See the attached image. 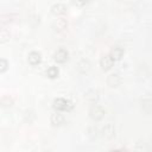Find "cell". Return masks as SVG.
Masks as SVG:
<instances>
[{"label": "cell", "mask_w": 152, "mask_h": 152, "mask_svg": "<svg viewBox=\"0 0 152 152\" xmlns=\"http://www.w3.org/2000/svg\"><path fill=\"white\" fill-rule=\"evenodd\" d=\"M52 106L56 110L61 112V110H70L72 108V102L68 99H64V97H57L53 100L52 102Z\"/></svg>", "instance_id": "cell-1"}, {"label": "cell", "mask_w": 152, "mask_h": 152, "mask_svg": "<svg viewBox=\"0 0 152 152\" xmlns=\"http://www.w3.org/2000/svg\"><path fill=\"white\" fill-rule=\"evenodd\" d=\"M106 114V110L103 107L99 106V104H94L90 107L89 109V116L93 119V120H101Z\"/></svg>", "instance_id": "cell-2"}, {"label": "cell", "mask_w": 152, "mask_h": 152, "mask_svg": "<svg viewBox=\"0 0 152 152\" xmlns=\"http://www.w3.org/2000/svg\"><path fill=\"white\" fill-rule=\"evenodd\" d=\"M69 58V52L66 49L64 48H59L55 51L53 53V59L57 62V63H64L66 62V59Z\"/></svg>", "instance_id": "cell-3"}, {"label": "cell", "mask_w": 152, "mask_h": 152, "mask_svg": "<svg viewBox=\"0 0 152 152\" xmlns=\"http://www.w3.org/2000/svg\"><path fill=\"white\" fill-rule=\"evenodd\" d=\"M27 61H28V63H30L31 65H37V64H39V63L42 62V53H40L39 51L33 50V51H31V52L28 53Z\"/></svg>", "instance_id": "cell-4"}, {"label": "cell", "mask_w": 152, "mask_h": 152, "mask_svg": "<svg viewBox=\"0 0 152 152\" xmlns=\"http://www.w3.org/2000/svg\"><path fill=\"white\" fill-rule=\"evenodd\" d=\"M50 120H51V122H52L55 126H61L62 124H64L65 118H64V115H63L61 112L57 110V112H55L53 114H51Z\"/></svg>", "instance_id": "cell-5"}, {"label": "cell", "mask_w": 152, "mask_h": 152, "mask_svg": "<svg viewBox=\"0 0 152 152\" xmlns=\"http://www.w3.org/2000/svg\"><path fill=\"white\" fill-rule=\"evenodd\" d=\"M100 133H101L103 137H106V138H110V137H113V135L115 134V127H114L112 124H106V125L101 128Z\"/></svg>", "instance_id": "cell-6"}, {"label": "cell", "mask_w": 152, "mask_h": 152, "mask_svg": "<svg viewBox=\"0 0 152 152\" xmlns=\"http://www.w3.org/2000/svg\"><path fill=\"white\" fill-rule=\"evenodd\" d=\"M124 48H121V46H114L112 50H110V52H109V56L112 57V59L113 61H119V59H121V57L124 56Z\"/></svg>", "instance_id": "cell-7"}, {"label": "cell", "mask_w": 152, "mask_h": 152, "mask_svg": "<svg viewBox=\"0 0 152 152\" xmlns=\"http://www.w3.org/2000/svg\"><path fill=\"white\" fill-rule=\"evenodd\" d=\"M113 63H114V61L112 59V57H110L109 55H104V56H102L101 59H100V65H101V68H102L103 70L110 69L112 65H113Z\"/></svg>", "instance_id": "cell-8"}, {"label": "cell", "mask_w": 152, "mask_h": 152, "mask_svg": "<svg viewBox=\"0 0 152 152\" xmlns=\"http://www.w3.org/2000/svg\"><path fill=\"white\" fill-rule=\"evenodd\" d=\"M107 83L110 86V87H116L121 83V77L118 72H113L110 74L108 77H107Z\"/></svg>", "instance_id": "cell-9"}, {"label": "cell", "mask_w": 152, "mask_h": 152, "mask_svg": "<svg viewBox=\"0 0 152 152\" xmlns=\"http://www.w3.org/2000/svg\"><path fill=\"white\" fill-rule=\"evenodd\" d=\"M65 10H66V6L63 2H55L51 6V12L55 14H63L65 12Z\"/></svg>", "instance_id": "cell-10"}, {"label": "cell", "mask_w": 152, "mask_h": 152, "mask_svg": "<svg viewBox=\"0 0 152 152\" xmlns=\"http://www.w3.org/2000/svg\"><path fill=\"white\" fill-rule=\"evenodd\" d=\"M66 26H68V20H66L65 18H63V17L56 19V21L53 23V27H55L56 30H58V31L64 30Z\"/></svg>", "instance_id": "cell-11"}, {"label": "cell", "mask_w": 152, "mask_h": 152, "mask_svg": "<svg viewBox=\"0 0 152 152\" xmlns=\"http://www.w3.org/2000/svg\"><path fill=\"white\" fill-rule=\"evenodd\" d=\"M45 72H46V76H49L50 78H56L58 76V74H59V70H58V68L56 65H50L46 69Z\"/></svg>", "instance_id": "cell-12"}, {"label": "cell", "mask_w": 152, "mask_h": 152, "mask_svg": "<svg viewBox=\"0 0 152 152\" xmlns=\"http://www.w3.org/2000/svg\"><path fill=\"white\" fill-rule=\"evenodd\" d=\"M84 97H86L87 100L94 102V101H96V100L99 99V93H97L96 90H94V89H90V90H88V91L86 93Z\"/></svg>", "instance_id": "cell-13"}, {"label": "cell", "mask_w": 152, "mask_h": 152, "mask_svg": "<svg viewBox=\"0 0 152 152\" xmlns=\"http://www.w3.org/2000/svg\"><path fill=\"white\" fill-rule=\"evenodd\" d=\"M89 68H90V64H89V62H88V61H86V59H82V61L77 64V69H78L80 71H82V72L88 71V70H89Z\"/></svg>", "instance_id": "cell-14"}, {"label": "cell", "mask_w": 152, "mask_h": 152, "mask_svg": "<svg viewBox=\"0 0 152 152\" xmlns=\"http://www.w3.org/2000/svg\"><path fill=\"white\" fill-rule=\"evenodd\" d=\"M141 103H142V107L145 108H152V96L151 95H146L142 100H141Z\"/></svg>", "instance_id": "cell-15"}, {"label": "cell", "mask_w": 152, "mask_h": 152, "mask_svg": "<svg viewBox=\"0 0 152 152\" xmlns=\"http://www.w3.org/2000/svg\"><path fill=\"white\" fill-rule=\"evenodd\" d=\"M7 65H8V64H7V61H6L5 58H1V59H0V71L4 72V71L7 69Z\"/></svg>", "instance_id": "cell-16"}, {"label": "cell", "mask_w": 152, "mask_h": 152, "mask_svg": "<svg viewBox=\"0 0 152 152\" xmlns=\"http://www.w3.org/2000/svg\"><path fill=\"white\" fill-rule=\"evenodd\" d=\"M110 152H124V151H121V150H112Z\"/></svg>", "instance_id": "cell-17"}]
</instances>
